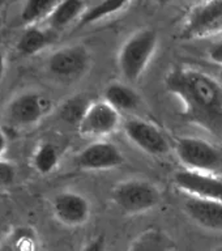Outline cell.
<instances>
[{
	"mask_svg": "<svg viewBox=\"0 0 222 251\" xmlns=\"http://www.w3.org/2000/svg\"><path fill=\"white\" fill-rule=\"evenodd\" d=\"M164 84L182 102L184 121L222 136L221 81L197 68L175 67L166 74Z\"/></svg>",
	"mask_w": 222,
	"mask_h": 251,
	"instance_id": "cell-1",
	"label": "cell"
},
{
	"mask_svg": "<svg viewBox=\"0 0 222 251\" xmlns=\"http://www.w3.org/2000/svg\"><path fill=\"white\" fill-rule=\"evenodd\" d=\"M160 43L154 29H139L125 39L117 55L119 74L125 82L137 81L152 62Z\"/></svg>",
	"mask_w": 222,
	"mask_h": 251,
	"instance_id": "cell-2",
	"label": "cell"
},
{
	"mask_svg": "<svg viewBox=\"0 0 222 251\" xmlns=\"http://www.w3.org/2000/svg\"><path fill=\"white\" fill-rule=\"evenodd\" d=\"M114 205L124 215H140L160 205L162 195L160 188L150 180L141 178L118 182L111 190Z\"/></svg>",
	"mask_w": 222,
	"mask_h": 251,
	"instance_id": "cell-3",
	"label": "cell"
},
{
	"mask_svg": "<svg viewBox=\"0 0 222 251\" xmlns=\"http://www.w3.org/2000/svg\"><path fill=\"white\" fill-rule=\"evenodd\" d=\"M220 34H222V0L195 3L178 29V37L183 41L207 39Z\"/></svg>",
	"mask_w": 222,
	"mask_h": 251,
	"instance_id": "cell-4",
	"label": "cell"
},
{
	"mask_svg": "<svg viewBox=\"0 0 222 251\" xmlns=\"http://www.w3.org/2000/svg\"><path fill=\"white\" fill-rule=\"evenodd\" d=\"M173 149L183 169L212 172L221 161V153L209 141L194 136L178 137Z\"/></svg>",
	"mask_w": 222,
	"mask_h": 251,
	"instance_id": "cell-5",
	"label": "cell"
},
{
	"mask_svg": "<svg viewBox=\"0 0 222 251\" xmlns=\"http://www.w3.org/2000/svg\"><path fill=\"white\" fill-rule=\"evenodd\" d=\"M92 62L90 51L84 45L58 49L47 59V71L63 81H74L88 72Z\"/></svg>",
	"mask_w": 222,
	"mask_h": 251,
	"instance_id": "cell-6",
	"label": "cell"
},
{
	"mask_svg": "<svg viewBox=\"0 0 222 251\" xmlns=\"http://www.w3.org/2000/svg\"><path fill=\"white\" fill-rule=\"evenodd\" d=\"M125 136L135 147L147 154L161 157L172 151L168 136L157 125L141 118H129L123 123Z\"/></svg>",
	"mask_w": 222,
	"mask_h": 251,
	"instance_id": "cell-7",
	"label": "cell"
},
{
	"mask_svg": "<svg viewBox=\"0 0 222 251\" xmlns=\"http://www.w3.org/2000/svg\"><path fill=\"white\" fill-rule=\"evenodd\" d=\"M121 126H123L121 113L102 98L92 101L78 123L77 129L82 137L101 140L117 132Z\"/></svg>",
	"mask_w": 222,
	"mask_h": 251,
	"instance_id": "cell-8",
	"label": "cell"
},
{
	"mask_svg": "<svg viewBox=\"0 0 222 251\" xmlns=\"http://www.w3.org/2000/svg\"><path fill=\"white\" fill-rule=\"evenodd\" d=\"M173 183L190 198L222 201V176L213 172L179 169L173 174Z\"/></svg>",
	"mask_w": 222,
	"mask_h": 251,
	"instance_id": "cell-9",
	"label": "cell"
},
{
	"mask_svg": "<svg viewBox=\"0 0 222 251\" xmlns=\"http://www.w3.org/2000/svg\"><path fill=\"white\" fill-rule=\"evenodd\" d=\"M51 209L59 223L70 227L81 226L89 221L92 205L88 198L76 191H60L52 198Z\"/></svg>",
	"mask_w": 222,
	"mask_h": 251,
	"instance_id": "cell-10",
	"label": "cell"
},
{
	"mask_svg": "<svg viewBox=\"0 0 222 251\" xmlns=\"http://www.w3.org/2000/svg\"><path fill=\"white\" fill-rule=\"evenodd\" d=\"M52 107L47 96L38 92H26L15 97L8 106L9 121L17 126H33L46 117Z\"/></svg>",
	"mask_w": 222,
	"mask_h": 251,
	"instance_id": "cell-11",
	"label": "cell"
},
{
	"mask_svg": "<svg viewBox=\"0 0 222 251\" xmlns=\"http://www.w3.org/2000/svg\"><path fill=\"white\" fill-rule=\"evenodd\" d=\"M76 162L84 170H111L124 164V156L111 141L97 140L80 151Z\"/></svg>",
	"mask_w": 222,
	"mask_h": 251,
	"instance_id": "cell-12",
	"label": "cell"
},
{
	"mask_svg": "<svg viewBox=\"0 0 222 251\" xmlns=\"http://www.w3.org/2000/svg\"><path fill=\"white\" fill-rule=\"evenodd\" d=\"M183 211L197 226L222 231V201L188 198L183 204Z\"/></svg>",
	"mask_w": 222,
	"mask_h": 251,
	"instance_id": "cell-13",
	"label": "cell"
},
{
	"mask_svg": "<svg viewBox=\"0 0 222 251\" xmlns=\"http://www.w3.org/2000/svg\"><path fill=\"white\" fill-rule=\"evenodd\" d=\"M103 100L111 105L119 113L122 111H133L141 103V97L127 82L113 81L103 90Z\"/></svg>",
	"mask_w": 222,
	"mask_h": 251,
	"instance_id": "cell-14",
	"label": "cell"
},
{
	"mask_svg": "<svg viewBox=\"0 0 222 251\" xmlns=\"http://www.w3.org/2000/svg\"><path fill=\"white\" fill-rule=\"evenodd\" d=\"M89 3L80 1V0H66V1H58L55 5L54 11L47 19L49 29L52 31H59L64 27L70 26L74 21H80L82 15L85 13Z\"/></svg>",
	"mask_w": 222,
	"mask_h": 251,
	"instance_id": "cell-15",
	"label": "cell"
},
{
	"mask_svg": "<svg viewBox=\"0 0 222 251\" xmlns=\"http://www.w3.org/2000/svg\"><path fill=\"white\" fill-rule=\"evenodd\" d=\"M55 31L51 29H42L38 25L26 26L17 41V51L24 56H33L46 50L54 42Z\"/></svg>",
	"mask_w": 222,
	"mask_h": 251,
	"instance_id": "cell-16",
	"label": "cell"
},
{
	"mask_svg": "<svg viewBox=\"0 0 222 251\" xmlns=\"http://www.w3.org/2000/svg\"><path fill=\"white\" fill-rule=\"evenodd\" d=\"M127 251H174V242L164 230L149 227L132 239Z\"/></svg>",
	"mask_w": 222,
	"mask_h": 251,
	"instance_id": "cell-17",
	"label": "cell"
},
{
	"mask_svg": "<svg viewBox=\"0 0 222 251\" xmlns=\"http://www.w3.org/2000/svg\"><path fill=\"white\" fill-rule=\"evenodd\" d=\"M129 7H131V1L107 0V1H99V3H89L85 13L82 15V17L78 21V25L86 26V25L99 23L102 20L109 19L111 16L127 11Z\"/></svg>",
	"mask_w": 222,
	"mask_h": 251,
	"instance_id": "cell-18",
	"label": "cell"
},
{
	"mask_svg": "<svg viewBox=\"0 0 222 251\" xmlns=\"http://www.w3.org/2000/svg\"><path fill=\"white\" fill-rule=\"evenodd\" d=\"M59 161H60V154H59L58 148L50 141L41 143L35 148L33 157H31L33 168L43 176L54 172L55 169L58 168Z\"/></svg>",
	"mask_w": 222,
	"mask_h": 251,
	"instance_id": "cell-19",
	"label": "cell"
},
{
	"mask_svg": "<svg viewBox=\"0 0 222 251\" xmlns=\"http://www.w3.org/2000/svg\"><path fill=\"white\" fill-rule=\"evenodd\" d=\"M58 1L55 0H30L24 4L21 9V21L26 26H34L42 21H47Z\"/></svg>",
	"mask_w": 222,
	"mask_h": 251,
	"instance_id": "cell-20",
	"label": "cell"
},
{
	"mask_svg": "<svg viewBox=\"0 0 222 251\" xmlns=\"http://www.w3.org/2000/svg\"><path fill=\"white\" fill-rule=\"evenodd\" d=\"M0 251H39L38 239L29 227H19L0 243Z\"/></svg>",
	"mask_w": 222,
	"mask_h": 251,
	"instance_id": "cell-21",
	"label": "cell"
},
{
	"mask_svg": "<svg viewBox=\"0 0 222 251\" xmlns=\"http://www.w3.org/2000/svg\"><path fill=\"white\" fill-rule=\"evenodd\" d=\"M90 103L92 101H89L85 96H81V94L70 98L60 107V118L67 123L78 126Z\"/></svg>",
	"mask_w": 222,
	"mask_h": 251,
	"instance_id": "cell-22",
	"label": "cell"
},
{
	"mask_svg": "<svg viewBox=\"0 0 222 251\" xmlns=\"http://www.w3.org/2000/svg\"><path fill=\"white\" fill-rule=\"evenodd\" d=\"M15 166L7 162V161L0 160V187L11 184L15 180Z\"/></svg>",
	"mask_w": 222,
	"mask_h": 251,
	"instance_id": "cell-23",
	"label": "cell"
},
{
	"mask_svg": "<svg viewBox=\"0 0 222 251\" xmlns=\"http://www.w3.org/2000/svg\"><path fill=\"white\" fill-rule=\"evenodd\" d=\"M80 251H106V238L105 235H97L90 239L89 242L84 245Z\"/></svg>",
	"mask_w": 222,
	"mask_h": 251,
	"instance_id": "cell-24",
	"label": "cell"
},
{
	"mask_svg": "<svg viewBox=\"0 0 222 251\" xmlns=\"http://www.w3.org/2000/svg\"><path fill=\"white\" fill-rule=\"evenodd\" d=\"M208 58L212 62L222 67V38L217 42H213L208 49Z\"/></svg>",
	"mask_w": 222,
	"mask_h": 251,
	"instance_id": "cell-25",
	"label": "cell"
},
{
	"mask_svg": "<svg viewBox=\"0 0 222 251\" xmlns=\"http://www.w3.org/2000/svg\"><path fill=\"white\" fill-rule=\"evenodd\" d=\"M8 145V140L7 136H5V133L0 129V157L3 156L4 152H5V149H7Z\"/></svg>",
	"mask_w": 222,
	"mask_h": 251,
	"instance_id": "cell-26",
	"label": "cell"
},
{
	"mask_svg": "<svg viewBox=\"0 0 222 251\" xmlns=\"http://www.w3.org/2000/svg\"><path fill=\"white\" fill-rule=\"evenodd\" d=\"M4 74H5V58L3 52L0 51V82L3 81Z\"/></svg>",
	"mask_w": 222,
	"mask_h": 251,
	"instance_id": "cell-27",
	"label": "cell"
},
{
	"mask_svg": "<svg viewBox=\"0 0 222 251\" xmlns=\"http://www.w3.org/2000/svg\"><path fill=\"white\" fill-rule=\"evenodd\" d=\"M212 251H222V245H221V246L215 247V249H213V250H212Z\"/></svg>",
	"mask_w": 222,
	"mask_h": 251,
	"instance_id": "cell-28",
	"label": "cell"
}]
</instances>
